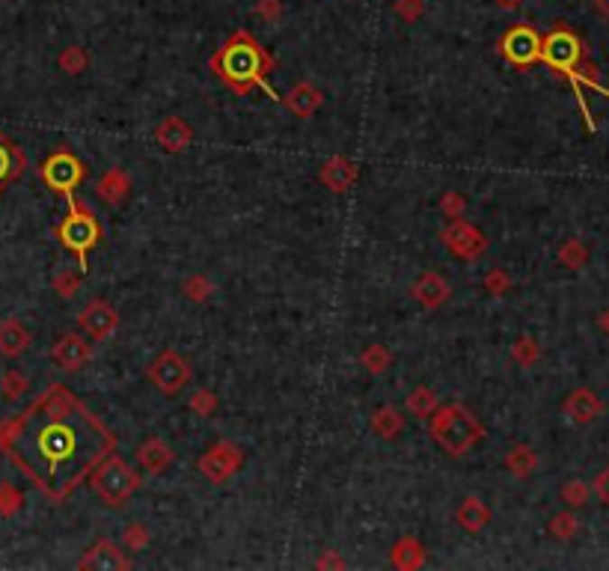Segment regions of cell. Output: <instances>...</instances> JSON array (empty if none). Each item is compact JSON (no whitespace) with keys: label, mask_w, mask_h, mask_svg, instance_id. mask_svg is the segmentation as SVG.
I'll return each mask as SVG.
<instances>
[{"label":"cell","mask_w":609,"mask_h":571,"mask_svg":"<svg viewBox=\"0 0 609 571\" xmlns=\"http://www.w3.org/2000/svg\"><path fill=\"white\" fill-rule=\"evenodd\" d=\"M0 450L51 503H63L116 453V435L69 387L51 384L24 414L0 426Z\"/></svg>","instance_id":"cell-1"},{"label":"cell","mask_w":609,"mask_h":571,"mask_svg":"<svg viewBox=\"0 0 609 571\" xmlns=\"http://www.w3.org/2000/svg\"><path fill=\"white\" fill-rule=\"evenodd\" d=\"M211 71L217 75L223 87H229L235 96H250L253 89L268 93L271 101H280V96L273 93L268 84V75L277 69L271 51L259 42L256 36H250L247 30H235L226 42H223L208 60Z\"/></svg>","instance_id":"cell-2"},{"label":"cell","mask_w":609,"mask_h":571,"mask_svg":"<svg viewBox=\"0 0 609 571\" xmlns=\"http://www.w3.org/2000/svg\"><path fill=\"white\" fill-rule=\"evenodd\" d=\"M541 63H547L553 71H559L562 78L571 80V87H574V93H577V101H580V108H583V117L588 122V128L595 131L592 114H588V105H586V98H583V87L601 89L604 96H609V89L601 87V80L595 78L597 71H595L592 63H588V51H586L583 39L577 36L567 24H553L541 36Z\"/></svg>","instance_id":"cell-3"},{"label":"cell","mask_w":609,"mask_h":571,"mask_svg":"<svg viewBox=\"0 0 609 571\" xmlns=\"http://www.w3.org/2000/svg\"><path fill=\"white\" fill-rule=\"evenodd\" d=\"M429 432L434 437V444L452 458L466 455L473 446H479L484 441V426L475 420V414L461 402L434 407L429 420Z\"/></svg>","instance_id":"cell-4"},{"label":"cell","mask_w":609,"mask_h":571,"mask_svg":"<svg viewBox=\"0 0 609 571\" xmlns=\"http://www.w3.org/2000/svg\"><path fill=\"white\" fill-rule=\"evenodd\" d=\"M66 202H69V214L57 223L54 236L66 250H72L78 257L80 271H89V253L105 239V229H101L98 214L89 209L87 202H80L75 197H69Z\"/></svg>","instance_id":"cell-5"},{"label":"cell","mask_w":609,"mask_h":571,"mask_svg":"<svg viewBox=\"0 0 609 571\" xmlns=\"http://www.w3.org/2000/svg\"><path fill=\"white\" fill-rule=\"evenodd\" d=\"M89 485H93V491L101 497V503L110 509H119L140 491V476L125 458L110 453L105 462L89 473Z\"/></svg>","instance_id":"cell-6"},{"label":"cell","mask_w":609,"mask_h":571,"mask_svg":"<svg viewBox=\"0 0 609 571\" xmlns=\"http://www.w3.org/2000/svg\"><path fill=\"white\" fill-rule=\"evenodd\" d=\"M39 179H42V185L51 193H60V197L69 200V197H75L80 182L87 179V164L75 155V152L54 149L42 164H39Z\"/></svg>","instance_id":"cell-7"},{"label":"cell","mask_w":609,"mask_h":571,"mask_svg":"<svg viewBox=\"0 0 609 571\" xmlns=\"http://www.w3.org/2000/svg\"><path fill=\"white\" fill-rule=\"evenodd\" d=\"M496 51L509 66L514 69H530L541 63V33L532 24H512L496 42Z\"/></svg>","instance_id":"cell-8"},{"label":"cell","mask_w":609,"mask_h":571,"mask_svg":"<svg viewBox=\"0 0 609 571\" xmlns=\"http://www.w3.org/2000/svg\"><path fill=\"white\" fill-rule=\"evenodd\" d=\"M146 379L161 396H179L190 384V379H194V370H190V363L179 351L167 349L146 366Z\"/></svg>","instance_id":"cell-9"},{"label":"cell","mask_w":609,"mask_h":571,"mask_svg":"<svg viewBox=\"0 0 609 571\" xmlns=\"http://www.w3.org/2000/svg\"><path fill=\"white\" fill-rule=\"evenodd\" d=\"M244 450L238 444H232V441H217L215 446H208L206 453L199 455V462H197V471L208 479V482H215V485H223V482H229L232 476H235L241 467H244Z\"/></svg>","instance_id":"cell-10"},{"label":"cell","mask_w":609,"mask_h":571,"mask_svg":"<svg viewBox=\"0 0 609 571\" xmlns=\"http://www.w3.org/2000/svg\"><path fill=\"white\" fill-rule=\"evenodd\" d=\"M440 239H443V244L449 248L455 257L458 259H466V262H473V259H479L482 253L487 250V239H484V232L475 227V223H470V220H464V218H455V220H449L443 227V232H440Z\"/></svg>","instance_id":"cell-11"},{"label":"cell","mask_w":609,"mask_h":571,"mask_svg":"<svg viewBox=\"0 0 609 571\" xmlns=\"http://www.w3.org/2000/svg\"><path fill=\"white\" fill-rule=\"evenodd\" d=\"M78 328L84 331L89 340L105 342L119 328V313L110 307L107 301H89L87 307L78 313Z\"/></svg>","instance_id":"cell-12"},{"label":"cell","mask_w":609,"mask_h":571,"mask_svg":"<svg viewBox=\"0 0 609 571\" xmlns=\"http://www.w3.org/2000/svg\"><path fill=\"white\" fill-rule=\"evenodd\" d=\"M51 360L60 372H78L93 360V349L80 333H60V340L51 345Z\"/></svg>","instance_id":"cell-13"},{"label":"cell","mask_w":609,"mask_h":571,"mask_svg":"<svg viewBox=\"0 0 609 571\" xmlns=\"http://www.w3.org/2000/svg\"><path fill=\"white\" fill-rule=\"evenodd\" d=\"M78 568L89 571H125L131 568V559L125 557V550H119L114 538H98V542L80 557Z\"/></svg>","instance_id":"cell-14"},{"label":"cell","mask_w":609,"mask_h":571,"mask_svg":"<svg viewBox=\"0 0 609 571\" xmlns=\"http://www.w3.org/2000/svg\"><path fill=\"white\" fill-rule=\"evenodd\" d=\"M194 137H197L194 126H190L185 117H176V114L164 117L155 128V143L167 152V155H179V152H185L190 143H194Z\"/></svg>","instance_id":"cell-15"},{"label":"cell","mask_w":609,"mask_h":571,"mask_svg":"<svg viewBox=\"0 0 609 571\" xmlns=\"http://www.w3.org/2000/svg\"><path fill=\"white\" fill-rule=\"evenodd\" d=\"M357 179H360L357 164H354L351 158H345V155H333L330 161H324L321 170H318V182L328 191H333V193L351 191L354 185H357Z\"/></svg>","instance_id":"cell-16"},{"label":"cell","mask_w":609,"mask_h":571,"mask_svg":"<svg viewBox=\"0 0 609 571\" xmlns=\"http://www.w3.org/2000/svg\"><path fill=\"white\" fill-rule=\"evenodd\" d=\"M280 105L291 110L298 119H312L324 105V93L316 84H309V80H300V84H294L289 93L280 98Z\"/></svg>","instance_id":"cell-17"},{"label":"cell","mask_w":609,"mask_h":571,"mask_svg":"<svg viewBox=\"0 0 609 571\" xmlns=\"http://www.w3.org/2000/svg\"><path fill=\"white\" fill-rule=\"evenodd\" d=\"M411 295L422 304L425 310H438V307H443V304L452 298V289H449V283L440 277V274L425 271L422 277H416Z\"/></svg>","instance_id":"cell-18"},{"label":"cell","mask_w":609,"mask_h":571,"mask_svg":"<svg viewBox=\"0 0 609 571\" xmlns=\"http://www.w3.org/2000/svg\"><path fill=\"white\" fill-rule=\"evenodd\" d=\"M562 411L571 417L574 423L586 426V423H592L604 414V402L597 399L588 387H577V390H571V396L562 402Z\"/></svg>","instance_id":"cell-19"},{"label":"cell","mask_w":609,"mask_h":571,"mask_svg":"<svg viewBox=\"0 0 609 571\" xmlns=\"http://www.w3.org/2000/svg\"><path fill=\"white\" fill-rule=\"evenodd\" d=\"M137 462H140V467H143L146 473L158 476V473L170 471L172 462H176V453H172V446L167 441H161V437H149V441L140 444Z\"/></svg>","instance_id":"cell-20"},{"label":"cell","mask_w":609,"mask_h":571,"mask_svg":"<svg viewBox=\"0 0 609 571\" xmlns=\"http://www.w3.org/2000/svg\"><path fill=\"white\" fill-rule=\"evenodd\" d=\"M128 193H131V176L122 167L107 170L105 176L96 182V197L105 202V206H119V202H125Z\"/></svg>","instance_id":"cell-21"},{"label":"cell","mask_w":609,"mask_h":571,"mask_svg":"<svg viewBox=\"0 0 609 571\" xmlns=\"http://www.w3.org/2000/svg\"><path fill=\"white\" fill-rule=\"evenodd\" d=\"M390 563L399 571H416L425 563V545L420 542V538H413V536L399 538V542H395L392 550H390Z\"/></svg>","instance_id":"cell-22"},{"label":"cell","mask_w":609,"mask_h":571,"mask_svg":"<svg viewBox=\"0 0 609 571\" xmlns=\"http://www.w3.org/2000/svg\"><path fill=\"white\" fill-rule=\"evenodd\" d=\"M455 521L461 524V529H466V533H482V529L487 527V521H491V509H487L479 497H464L458 512H455Z\"/></svg>","instance_id":"cell-23"},{"label":"cell","mask_w":609,"mask_h":571,"mask_svg":"<svg viewBox=\"0 0 609 571\" xmlns=\"http://www.w3.org/2000/svg\"><path fill=\"white\" fill-rule=\"evenodd\" d=\"M30 342H33V336H30V331L22 322H15V319L0 322V354L18 357L22 351L30 349Z\"/></svg>","instance_id":"cell-24"},{"label":"cell","mask_w":609,"mask_h":571,"mask_svg":"<svg viewBox=\"0 0 609 571\" xmlns=\"http://www.w3.org/2000/svg\"><path fill=\"white\" fill-rule=\"evenodd\" d=\"M372 432L383 437V441H395L404 432V417L395 405H381L378 411L372 414Z\"/></svg>","instance_id":"cell-25"},{"label":"cell","mask_w":609,"mask_h":571,"mask_svg":"<svg viewBox=\"0 0 609 571\" xmlns=\"http://www.w3.org/2000/svg\"><path fill=\"white\" fill-rule=\"evenodd\" d=\"M22 170H24L22 149L13 146L6 137H0V188L9 185V182H15L22 176Z\"/></svg>","instance_id":"cell-26"},{"label":"cell","mask_w":609,"mask_h":571,"mask_svg":"<svg viewBox=\"0 0 609 571\" xmlns=\"http://www.w3.org/2000/svg\"><path fill=\"white\" fill-rule=\"evenodd\" d=\"M535 467H538V455H535L532 446H526V444L512 446L509 455H505V471H509L512 476H517V479H526L535 471Z\"/></svg>","instance_id":"cell-27"},{"label":"cell","mask_w":609,"mask_h":571,"mask_svg":"<svg viewBox=\"0 0 609 571\" xmlns=\"http://www.w3.org/2000/svg\"><path fill=\"white\" fill-rule=\"evenodd\" d=\"M404 407H408V414L416 417V420L431 417V411L438 407V393H434L431 387H416V390L408 393V399H404Z\"/></svg>","instance_id":"cell-28"},{"label":"cell","mask_w":609,"mask_h":571,"mask_svg":"<svg viewBox=\"0 0 609 571\" xmlns=\"http://www.w3.org/2000/svg\"><path fill=\"white\" fill-rule=\"evenodd\" d=\"M360 363H363V370L365 372H372V375H383L392 366V354H390V349L387 345H381V342H374V345H369L363 354H360Z\"/></svg>","instance_id":"cell-29"},{"label":"cell","mask_w":609,"mask_h":571,"mask_svg":"<svg viewBox=\"0 0 609 571\" xmlns=\"http://www.w3.org/2000/svg\"><path fill=\"white\" fill-rule=\"evenodd\" d=\"M57 66L63 69L66 75H84L87 66H89V54L80 45H72V48H66L63 54H60Z\"/></svg>","instance_id":"cell-30"},{"label":"cell","mask_w":609,"mask_h":571,"mask_svg":"<svg viewBox=\"0 0 609 571\" xmlns=\"http://www.w3.org/2000/svg\"><path fill=\"white\" fill-rule=\"evenodd\" d=\"M181 292H185V298H190L194 304H206L211 295H215V283L208 277H202V274H194V277H188L181 283Z\"/></svg>","instance_id":"cell-31"},{"label":"cell","mask_w":609,"mask_h":571,"mask_svg":"<svg viewBox=\"0 0 609 571\" xmlns=\"http://www.w3.org/2000/svg\"><path fill=\"white\" fill-rule=\"evenodd\" d=\"M559 262L565 265V268H583V265L588 262V248L580 239H567L559 248Z\"/></svg>","instance_id":"cell-32"},{"label":"cell","mask_w":609,"mask_h":571,"mask_svg":"<svg viewBox=\"0 0 609 571\" xmlns=\"http://www.w3.org/2000/svg\"><path fill=\"white\" fill-rule=\"evenodd\" d=\"M512 357L521 366H526V370H530V366H535L538 360H541V349H538V342L532 340V336L523 333L521 340L512 345Z\"/></svg>","instance_id":"cell-33"},{"label":"cell","mask_w":609,"mask_h":571,"mask_svg":"<svg viewBox=\"0 0 609 571\" xmlns=\"http://www.w3.org/2000/svg\"><path fill=\"white\" fill-rule=\"evenodd\" d=\"M188 407L197 417H211V414L217 411V396L211 393L208 387H199V390H194V396L188 399Z\"/></svg>","instance_id":"cell-34"},{"label":"cell","mask_w":609,"mask_h":571,"mask_svg":"<svg viewBox=\"0 0 609 571\" xmlns=\"http://www.w3.org/2000/svg\"><path fill=\"white\" fill-rule=\"evenodd\" d=\"M588 494H592V488H588L583 479H571V482H565L562 485V500L571 509H580V506H586L588 503Z\"/></svg>","instance_id":"cell-35"},{"label":"cell","mask_w":609,"mask_h":571,"mask_svg":"<svg viewBox=\"0 0 609 571\" xmlns=\"http://www.w3.org/2000/svg\"><path fill=\"white\" fill-rule=\"evenodd\" d=\"M577 518L571 515V512H559V515H553L550 518V536L553 538H559V542H567V538H574L577 536Z\"/></svg>","instance_id":"cell-36"},{"label":"cell","mask_w":609,"mask_h":571,"mask_svg":"<svg viewBox=\"0 0 609 571\" xmlns=\"http://www.w3.org/2000/svg\"><path fill=\"white\" fill-rule=\"evenodd\" d=\"M54 292L60 295L63 301H72L80 295V277L75 271H60L54 277Z\"/></svg>","instance_id":"cell-37"},{"label":"cell","mask_w":609,"mask_h":571,"mask_svg":"<svg viewBox=\"0 0 609 571\" xmlns=\"http://www.w3.org/2000/svg\"><path fill=\"white\" fill-rule=\"evenodd\" d=\"M464 209H466L464 193H458V191H446L443 197H440V211H443L449 220H455V218H464Z\"/></svg>","instance_id":"cell-38"},{"label":"cell","mask_w":609,"mask_h":571,"mask_svg":"<svg viewBox=\"0 0 609 571\" xmlns=\"http://www.w3.org/2000/svg\"><path fill=\"white\" fill-rule=\"evenodd\" d=\"M149 529H146V524H128L125 527V536H122V542H125V548L128 550H143L146 545H149Z\"/></svg>","instance_id":"cell-39"},{"label":"cell","mask_w":609,"mask_h":571,"mask_svg":"<svg viewBox=\"0 0 609 571\" xmlns=\"http://www.w3.org/2000/svg\"><path fill=\"white\" fill-rule=\"evenodd\" d=\"M484 289H487V295H496V298H500V295H505L512 289V277L503 268H494L484 277Z\"/></svg>","instance_id":"cell-40"},{"label":"cell","mask_w":609,"mask_h":571,"mask_svg":"<svg viewBox=\"0 0 609 571\" xmlns=\"http://www.w3.org/2000/svg\"><path fill=\"white\" fill-rule=\"evenodd\" d=\"M4 393H6V399H18L22 393H27V379L22 372H6L4 375Z\"/></svg>","instance_id":"cell-41"},{"label":"cell","mask_w":609,"mask_h":571,"mask_svg":"<svg viewBox=\"0 0 609 571\" xmlns=\"http://www.w3.org/2000/svg\"><path fill=\"white\" fill-rule=\"evenodd\" d=\"M18 506H22V494H18L15 488H9V485H0V512L13 515Z\"/></svg>","instance_id":"cell-42"},{"label":"cell","mask_w":609,"mask_h":571,"mask_svg":"<svg viewBox=\"0 0 609 571\" xmlns=\"http://www.w3.org/2000/svg\"><path fill=\"white\" fill-rule=\"evenodd\" d=\"M256 15L265 18V22H280L282 0H256Z\"/></svg>","instance_id":"cell-43"},{"label":"cell","mask_w":609,"mask_h":571,"mask_svg":"<svg viewBox=\"0 0 609 571\" xmlns=\"http://www.w3.org/2000/svg\"><path fill=\"white\" fill-rule=\"evenodd\" d=\"M395 13H399L404 22H416L422 15V0H395Z\"/></svg>","instance_id":"cell-44"},{"label":"cell","mask_w":609,"mask_h":571,"mask_svg":"<svg viewBox=\"0 0 609 571\" xmlns=\"http://www.w3.org/2000/svg\"><path fill=\"white\" fill-rule=\"evenodd\" d=\"M592 491H595V497H597V500H601V503H606V506H609V467L595 476Z\"/></svg>","instance_id":"cell-45"},{"label":"cell","mask_w":609,"mask_h":571,"mask_svg":"<svg viewBox=\"0 0 609 571\" xmlns=\"http://www.w3.org/2000/svg\"><path fill=\"white\" fill-rule=\"evenodd\" d=\"M316 568H345V563H342L337 554H333V550H328V554H324L318 563H316Z\"/></svg>","instance_id":"cell-46"},{"label":"cell","mask_w":609,"mask_h":571,"mask_svg":"<svg viewBox=\"0 0 609 571\" xmlns=\"http://www.w3.org/2000/svg\"><path fill=\"white\" fill-rule=\"evenodd\" d=\"M595 6H597V13L609 18V0H595Z\"/></svg>","instance_id":"cell-47"},{"label":"cell","mask_w":609,"mask_h":571,"mask_svg":"<svg viewBox=\"0 0 609 571\" xmlns=\"http://www.w3.org/2000/svg\"><path fill=\"white\" fill-rule=\"evenodd\" d=\"M500 4V9H517L521 6V0H496Z\"/></svg>","instance_id":"cell-48"},{"label":"cell","mask_w":609,"mask_h":571,"mask_svg":"<svg viewBox=\"0 0 609 571\" xmlns=\"http://www.w3.org/2000/svg\"><path fill=\"white\" fill-rule=\"evenodd\" d=\"M601 324H604V328L609 331V313H606V315H604V319H601Z\"/></svg>","instance_id":"cell-49"}]
</instances>
